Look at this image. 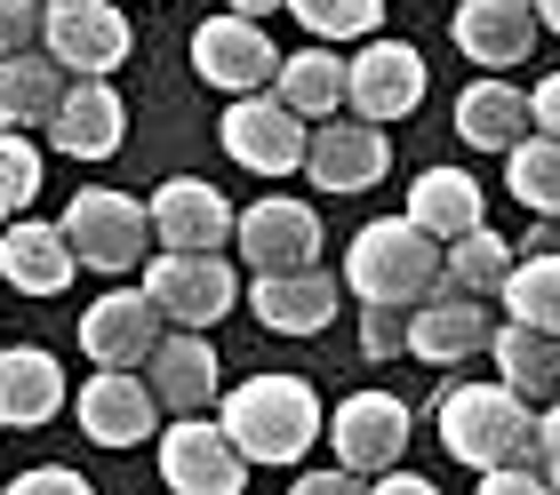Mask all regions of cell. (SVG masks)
Segmentation results:
<instances>
[{
    "mask_svg": "<svg viewBox=\"0 0 560 495\" xmlns=\"http://www.w3.org/2000/svg\"><path fill=\"white\" fill-rule=\"evenodd\" d=\"M528 104H537V128H552V137H560V72H545V81L528 89Z\"/></svg>",
    "mask_w": 560,
    "mask_h": 495,
    "instance_id": "obj_39",
    "label": "cell"
},
{
    "mask_svg": "<svg viewBox=\"0 0 560 495\" xmlns=\"http://www.w3.org/2000/svg\"><path fill=\"white\" fill-rule=\"evenodd\" d=\"M289 16L313 40H369L385 24V0H289Z\"/></svg>",
    "mask_w": 560,
    "mask_h": 495,
    "instance_id": "obj_33",
    "label": "cell"
},
{
    "mask_svg": "<svg viewBox=\"0 0 560 495\" xmlns=\"http://www.w3.org/2000/svg\"><path fill=\"white\" fill-rule=\"evenodd\" d=\"M537 16H545V33H560V0H537Z\"/></svg>",
    "mask_w": 560,
    "mask_h": 495,
    "instance_id": "obj_41",
    "label": "cell"
},
{
    "mask_svg": "<svg viewBox=\"0 0 560 495\" xmlns=\"http://www.w3.org/2000/svg\"><path fill=\"white\" fill-rule=\"evenodd\" d=\"M217 144H224V161L248 168V176H289V168H304V152H313V120L280 89H248V96L224 104Z\"/></svg>",
    "mask_w": 560,
    "mask_h": 495,
    "instance_id": "obj_4",
    "label": "cell"
},
{
    "mask_svg": "<svg viewBox=\"0 0 560 495\" xmlns=\"http://www.w3.org/2000/svg\"><path fill=\"white\" fill-rule=\"evenodd\" d=\"M528 128H537V104H528L513 81H472L465 96H456V137L465 144H480V152H513Z\"/></svg>",
    "mask_w": 560,
    "mask_h": 495,
    "instance_id": "obj_24",
    "label": "cell"
},
{
    "mask_svg": "<svg viewBox=\"0 0 560 495\" xmlns=\"http://www.w3.org/2000/svg\"><path fill=\"white\" fill-rule=\"evenodd\" d=\"M81 256H72L65 224H40V216H9L0 224V280L16 296H65Z\"/></svg>",
    "mask_w": 560,
    "mask_h": 495,
    "instance_id": "obj_17",
    "label": "cell"
},
{
    "mask_svg": "<svg viewBox=\"0 0 560 495\" xmlns=\"http://www.w3.org/2000/svg\"><path fill=\"white\" fill-rule=\"evenodd\" d=\"M296 495H361V472H352V463H337V472H304Z\"/></svg>",
    "mask_w": 560,
    "mask_h": 495,
    "instance_id": "obj_37",
    "label": "cell"
},
{
    "mask_svg": "<svg viewBox=\"0 0 560 495\" xmlns=\"http://www.w3.org/2000/svg\"><path fill=\"white\" fill-rule=\"evenodd\" d=\"M409 216L432 232V240H465V232L489 224V208H480V176L465 168H424L409 185Z\"/></svg>",
    "mask_w": 560,
    "mask_h": 495,
    "instance_id": "obj_27",
    "label": "cell"
},
{
    "mask_svg": "<svg viewBox=\"0 0 560 495\" xmlns=\"http://www.w3.org/2000/svg\"><path fill=\"white\" fill-rule=\"evenodd\" d=\"M224 9H241V16H265V9H289V0H224Z\"/></svg>",
    "mask_w": 560,
    "mask_h": 495,
    "instance_id": "obj_40",
    "label": "cell"
},
{
    "mask_svg": "<svg viewBox=\"0 0 560 495\" xmlns=\"http://www.w3.org/2000/svg\"><path fill=\"white\" fill-rule=\"evenodd\" d=\"M57 224H65L72 256H81L89 272H105V280L137 272V264H144V248H152V208L129 200V192H105V185L72 192V208H65Z\"/></svg>",
    "mask_w": 560,
    "mask_h": 495,
    "instance_id": "obj_5",
    "label": "cell"
},
{
    "mask_svg": "<svg viewBox=\"0 0 560 495\" xmlns=\"http://www.w3.org/2000/svg\"><path fill=\"white\" fill-rule=\"evenodd\" d=\"M489 344H497L489 296H465V288H448V280H441L424 304H409V352L432 360V368H456V360H472Z\"/></svg>",
    "mask_w": 560,
    "mask_h": 495,
    "instance_id": "obj_11",
    "label": "cell"
},
{
    "mask_svg": "<svg viewBox=\"0 0 560 495\" xmlns=\"http://www.w3.org/2000/svg\"><path fill=\"white\" fill-rule=\"evenodd\" d=\"M144 384H152V400H161L168 415H200L217 400L224 368H217V352H209L200 328H176V335H161V344L144 352Z\"/></svg>",
    "mask_w": 560,
    "mask_h": 495,
    "instance_id": "obj_22",
    "label": "cell"
},
{
    "mask_svg": "<svg viewBox=\"0 0 560 495\" xmlns=\"http://www.w3.org/2000/svg\"><path fill=\"white\" fill-rule=\"evenodd\" d=\"M497 304L513 311V320H528V328H552V335H560V256H521Z\"/></svg>",
    "mask_w": 560,
    "mask_h": 495,
    "instance_id": "obj_31",
    "label": "cell"
},
{
    "mask_svg": "<svg viewBox=\"0 0 560 495\" xmlns=\"http://www.w3.org/2000/svg\"><path fill=\"white\" fill-rule=\"evenodd\" d=\"M409 400H393V392H352L328 408V448H337V463H352L361 480L376 472H393L400 456H409Z\"/></svg>",
    "mask_w": 560,
    "mask_h": 495,
    "instance_id": "obj_9",
    "label": "cell"
},
{
    "mask_svg": "<svg viewBox=\"0 0 560 495\" xmlns=\"http://www.w3.org/2000/svg\"><path fill=\"white\" fill-rule=\"evenodd\" d=\"M504 185H513L521 208L560 216V137H552V128H528V137L504 152Z\"/></svg>",
    "mask_w": 560,
    "mask_h": 495,
    "instance_id": "obj_29",
    "label": "cell"
},
{
    "mask_svg": "<svg viewBox=\"0 0 560 495\" xmlns=\"http://www.w3.org/2000/svg\"><path fill=\"white\" fill-rule=\"evenodd\" d=\"M352 113L361 120H400V113H417L424 104V57L409 40H369V48H352Z\"/></svg>",
    "mask_w": 560,
    "mask_h": 495,
    "instance_id": "obj_20",
    "label": "cell"
},
{
    "mask_svg": "<svg viewBox=\"0 0 560 495\" xmlns=\"http://www.w3.org/2000/svg\"><path fill=\"white\" fill-rule=\"evenodd\" d=\"M192 72H200L209 89H224V96H248V89H272L280 48L265 40V24H257V16L217 9V16L192 33Z\"/></svg>",
    "mask_w": 560,
    "mask_h": 495,
    "instance_id": "obj_10",
    "label": "cell"
},
{
    "mask_svg": "<svg viewBox=\"0 0 560 495\" xmlns=\"http://www.w3.org/2000/svg\"><path fill=\"white\" fill-rule=\"evenodd\" d=\"M72 415H81V432L96 439V448H137V439H152L161 400H152V384L129 376V368H96L81 384V400H72Z\"/></svg>",
    "mask_w": 560,
    "mask_h": 495,
    "instance_id": "obj_18",
    "label": "cell"
},
{
    "mask_svg": "<svg viewBox=\"0 0 560 495\" xmlns=\"http://www.w3.org/2000/svg\"><path fill=\"white\" fill-rule=\"evenodd\" d=\"M144 208H152V240L161 248H224L241 232V208L224 200L209 176H168Z\"/></svg>",
    "mask_w": 560,
    "mask_h": 495,
    "instance_id": "obj_13",
    "label": "cell"
},
{
    "mask_svg": "<svg viewBox=\"0 0 560 495\" xmlns=\"http://www.w3.org/2000/svg\"><path fill=\"white\" fill-rule=\"evenodd\" d=\"M537 400H521L513 384H456L441 400V448L465 472H497V463H537Z\"/></svg>",
    "mask_w": 560,
    "mask_h": 495,
    "instance_id": "obj_3",
    "label": "cell"
},
{
    "mask_svg": "<svg viewBox=\"0 0 560 495\" xmlns=\"http://www.w3.org/2000/svg\"><path fill=\"white\" fill-rule=\"evenodd\" d=\"M224 432L248 448V463L289 472V463L313 456V439H328V415L304 376H248L224 392Z\"/></svg>",
    "mask_w": 560,
    "mask_h": 495,
    "instance_id": "obj_2",
    "label": "cell"
},
{
    "mask_svg": "<svg viewBox=\"0 0 560 495\" xmlns=\"http://www.w3.org/2000/svg\"><path fill=\"white\" fill-rule=\"evenodd\" d=\"M40 176H48V168H40V144H33V128H9V120H0V224L33 208Z\"/></svg>",
    "mask_w": 560,
    "mask_h": 495,
    "instance_id": "obj_32",
    "label": "cell"
},
{
    "mask_svg": "<svg viewBox=\"0 0 560 495\" xmlns=\"http://www.w3.org/2000/svg\"><path fill=\"white\" fill-rule=\"evenodd\" d=\"M537 33H545L537 0H456V16H448V40L489 72H513L537 48Z\"/></svg>",
    "mask_w": 560,
    "mask_h": 495,
    "instance_id": "obj_14",
    "label": "cell"
},
{
    "mask_svg": "<svg viewBox=\"0 0 560 495\" xmlns=\"http://www.w3.org/2000/svg\"><path fill=\"white\" fill-rule=\"evenodd\" d=\"M513 264H521V256L513 248H504V232H489V224H480V232H465V240H448V288H465V296H504V280H513Z\"/></svg>",
    "mask_w": 560,
    "mask_h": 495,
    "instance_id": "obj_30",
    "label": "cell"
},
{
    "mask_svg": "<svg viewBox=\"0 0 560 495\" xmlns=\"http://www.w3.org/2000/svg\"><path fill=\"white\" fill-rule=\"evenodd\" d=\"M448 280V240H432L417 216H376L345 248V288L361 304H424Z\"/></svg>",
    "mask_w": 560,
    "mask_h": 495,
    "instance_id": "obj_1",
    "label": "cell"
},
{
    "mask_svg": "<svg viewBox=\"0 0 560 495\" xmlns=\"http://www.w3.org/2000/svg\"><path fill=\"white\" fill-rule=\"evenodd\" d=\"M537 456H545V480L560 487V400L545 408V424H537Z\"/></svg>",
    "mask_w": 560,
    "mask_h": 495,
    "instance_id": "obj_38",
    "label": "cell"
},
{
    "mask_svg": "<svg viewBox=\"0 0 560 495\" xmlns=\"http://www.w3.org/2000/svg\"><path fill=\"white\" fill-rule=\"evenodd\" d=\"M72 89V72L48 57V48H24V57H0V120L9 128H48L57 104Z\"/></svg>",
    "mask_w": 560,
    "mask_h": 495,
    "instance_id": "obj_26",
    "label": "cell"
},
{
    "mask_svg": "<svg viewBox=\"0 0 560 495\" xmlns=\"http://www.w3.org/2000/svg\"><path fill=\"white\" fill-rule=\"evenodd\" d=\"M393 168V144H385V120H313V152H304V176L320 192H369L376 176Z\"/></svg>",
    "mask_w": 560,
    "mask_h": 495,
    "instance_id": "obj_12",
    "label": "cell"
},
{
    "mask_svg": "<svg viewBox=\"0 0 560 495\" xmlns=\"http://www.w3.org/2000/svg\"><path fill=\"white\" fill-rule=\"evenodd\" d=\"M65 408V368L40 344H9L0 352V424L9 432H40Z\"/></svg>",
    "mask_w": 560,
    "mask_h": 495,
    "instance_id": "obj_23",
    "label": "cell"
},
{
    "mask_svg": "<svg viewBox=\"0 0 560 495\" xmlns=\"http://www.w3.org/2000/svg\"><path fill=\"white\" fill-rule=\"evenodd\" d=\"M40 24H48V0H0V57L40 48Z\"/></svg>",
    "mask_w": 560,
    "mask_h": 495,
    "instance_id": "obj_35",
    "label": "cell"
},
{
    "mask_svg": "<svg viewBox=\"0 0 560 495\" xmlns=\"http://www.w3.org/2000/svg\"><path fill=\"white\" fill-rule=\"evenodd\" d=\"M81 487H89V480L72 472V463H40V472L16 480V495H81Z\"/></svg>",
    "mask_w": 560,
    "mask_h": 495,
    "instance_id": "obj_36",
    "label": "cell"
},
{
    "mask_svg": "<svg viewBox=\"0 0 560 495\" xmlns=\"http://www.w3.org/2000/svg\"><path fill=\"white\" fill-rule=\"evenodd\" d=\"M161 344V304L152 288H113L81 311V352L96 368H144V352Z\"/></svg>",
    "mask_w": 560,
    "mask_h": 495,
    "instance_id": "obj_15",
    "label": "cell"
},
{
    "mask_svg": "<svg viewBox=\"0 0 560 495\" xmlns=\"http://www.w3.org/2000/svg\"><path fill=\"white\" fill-rule=\"evenodd\" d=\"M361 352L369 360L409 352V304H361Z\"/></svg>",
    "mask_w": 560,
    "mask_h": 495,
    "instance_id": "obj_34",
    "label": "cell"
},
{
    "mask_svg": "<svg viewBox=\"0 0 560 495\" xmlns=\"http://www.w3.org/2000/svg\"><path fill=\"white\" fill-rule=\"evenodd\" d=\"M272 89L289 96L304 120H337L345 96H352V64L337 57V48H296V57H280Z\"/></svg>",
    "mask_w": 560,
    "mask_h": 495,
    "instance_id": "obj_28",
    "label": "cell"
},
{
    "mask_svg": "<svg viewBox=\"0 0 560 495\" xmlns=\"http://www.w3.org/2000/svg\"><path fill=\"white\" fill-rule=\"evenodd\" d=\"M144 288L161 304V320H176V328H217L233 304H248V288L224 264V248H161L144 264Z\"/></svg>",
    "mask_w": 560,
    "mask_h": 495,
    "instance_id": "obj_6",
    "label": "cell"
},
{
    "mask_svg": "<svg viewBox=\"0 0 560 495\" xmlns=\"http://www.w3.org/2000/svg\"><path fill=\"white\" fill-rule=\"evenodd\" d=\"M345 304V280H328L320 264H296V272H257V288H248V311L272 328V335H320L337 320Z\"/></svg>",
    "mask_w": 560,
    "mask_h": 495,
    "instance_id": "obj_19",
    "label": "cell"
},
{
    "mask_svg": "<svg viewBox=\"0 0 560 495\" xmlns=\"http://www.w3.org/2000/svg\"><path fill=\"white\" fill-rule=\"evenodd\" d=\"M120 137H129V104L113 96V81H96V72H81V81L65 89L57 120H48V144L65 152V161H113Z\"/></svg>",
    "mask_w": 560,
    "mask_h": 495,
    "instance_id": "obj_16",
    "label": "cell"
},
{
    "mask_svg": "<svg viewBox=\"0 0 560 495\" xmlns=\"http://www.w3.org/2000/svg\"><path fill=\"white\" fill-rule=\"evenodd\" d=\"M233 248H241L257 272H296V264H320V216H313L304 200H257V208H241Z\"/></svg>",
    "mask_w": 560,
    "mask_h": 495,
    "instance_id": "obj_21",
    "label": "cell"
},
{
    "mask_svg": "<svg viewBox=\"0 0 560 495\" xmlns=\"http://www.w3.org/2000/svg\"><path fill=\"white\" fill-rule=\"evenodd\" d=\"M489 360H497V376L513 384L521 400H537V408L560 400V335H552V328L504 320V328H497V344H489Z\"/></svg>",
    "mask_w": 560,
    "mask_h": 495,
    "instance_id": "obj_25",
    "label": "cell"
},
{
    "mask_svg": "<svg viewBox=\"0 0 560 495\" xmlns=\"http://www.w3.org/2000/svg\"><path fill=\"white\" fill-rule=\"evenodd\" d=\"M40 48H48V57H57V64L72 72V81H81V72H96V81H113V72L129 64L137 33H129V16H120L113 0H48Z\"/></svg>",
    "mask_w": 560,
    "mask_h": 495,
    "instance_id": "obj_7",
    "label": "cell"
},
{
    "mask_svg": "<svg viewBox=\"0 0 560 495\" xmlns=\"http://www.w3.org/2000/svg\"><path fill=\"white\" fill-rule=\"evenodd\" d=\"M161 480L176 495H241L248 487V448L224 424L176 415V424L161 432Z\"/></svg>",
    "mask_w": 560,
    "mask_h": 495,
    "instance_id": "obj_8",
    "label": "cell"
}]
</instances>
